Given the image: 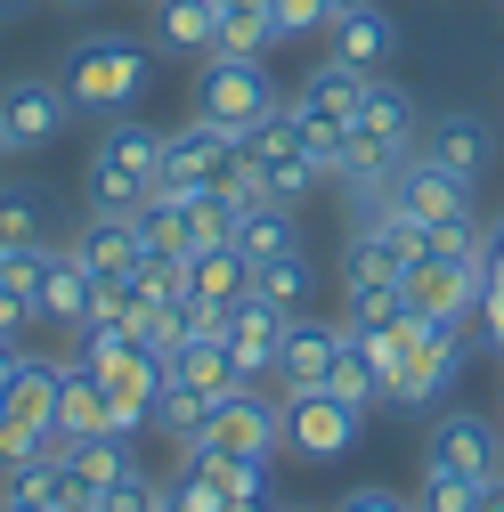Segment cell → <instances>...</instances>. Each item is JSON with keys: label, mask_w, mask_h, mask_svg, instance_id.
I'll return each instance as SVG.
<instances>
[{"label": "cell", "mask_w": 504, "mask_h": 512, "mask_svg": "<svg viewBox=\"0 0 504 512\" xmlns=\"http://www.w3.org/2000/svg\"><path fill=\"white\" fill-rule=\"evenodd\" d=\"M147 512H179V496H171V480H155V504Z\"/></svg>", "instance_id": "41"}, {"label": "cell", "mask_w": 504, "mask_h": 512, "mask_svg": "<svg viewBox=\"0 0 504 512\" xmlns=\"http://www.w3.org/2000/svg\"><path fill=\"white\" fill-rule=\"evenodd\" d=\"M374 350V366H383V399L399 407H431L448 382L464 374V326H431V317H399L391 334H358Z\"/></svg>", "instance_id": "1"}, {"label": "cell", "mask_w": 504, "mask_h": 512, "mask_svg": "<svg viewBox=\"0 0 504 512\" xmlns=\"http://www.w3.org/2000/svg\"><path fill=\"white\" fill-rule=\"evenodd\" d=\"M391 49H399V25H391L383 9H374V0H366V9L326 17V57H342V66H358V74H374Z\"/></svg>", "instance_id": "13"}, {"label": "cell", "mask_w": 504, "mask_h": 512, "mask_svg": "<svg viewBox=\"0 0 504 512\" xmlns=\"http://www.w3.org/2000/svg\"><path fill=\"white\" fill-rule=\"evenodd\" d=\"M155 41L179 57H212L220 49V0H155Z\"/></svg>", "instance_id": "16"}, {"label": "cell", "mask_w": 504, "mask_h": 512, "mask_svg": "<svg viewBox=\"0 0 504 512\" xmlns=\"http://www.w3.org/2000/svg\"><path fill=\"white\" fill-rule=\"evenodd\" d=\"M399 317H407V293H399V285H358V293L342 301V326H350V334H391Z\"/></svg>", "instance_id": "26"}, {"label": "cell", "mask_w": 504, "mask_h": 512, "mask_svg": "<svg viewBox=\"0 0 504 512\" xmlns=\"http://www.w3.org/2000/svg\"><path fill=\"white\" fill-rule=\"evenodd\" d=\"M228 244L244 252L252 269L277 261V252H301V236H293V212H285V204H244V212H236V228H228Z\"/></svg>", "instance_id": "19"}, {"label": "cell", "mask_w": 504, "mask_h": 512, "mask_svg": "<svg viewBox=\"0 0 504 512\" xmlns=\"http://www.w3.org/2000/svg\"><path fill=\"white\" fill-rule=\"evenodd\" d=\"M252 9H269V0H220V17H252Z\"/></svg>", "instance_id": "42"}, {"label": "cell", "mask_w": 504, "mask_h": 512, "mask_svg": "<svg viewBox=\"0 0 504 512\" xmlns=\"http://www.w3.org/2000/svg\"><path fill=\"white\" fill-rule=\"evenodd\" d=\"M171 496H179V512H228V488H220V472L204 456H187V472L171 480Z\"/></svg>", "instance_id": "30"}, {"label": "cell", "mask_w": 504, "mask_h": 512, "mask_svg": "<svg viewBox=\"0 0 504 512\" xmlns=\"http://www.w3.org/2000/svg\"><path fill=\"white\" fill-rule=\"evenodd\" d=\"M0 122H9L17 155H33L74 122V98H66V82H17V90H0Z\"/></svg>", "instance_id": "10"}, {"label": "cell", "mask_w": 504, "mask_h": 512, "mask_svg": "<svg viewBox=\"0 0 504 512\" xmlns=\"http://www.w3.org/2000/svg\"><path fill=\"white\" fill-rule=\"evenodd\" d=\"M423 155H439L448 171L480 179V171H488V155H496V131H488L480 114H439L431 131H423Z\"/></svg>", "instance_id": "14"}, {"label": "cell", "mask_w": 504, "mask_h": 512, "mask_svg": "<svg viewBox=\"0 0 504 512\" xmlns=\"http://www.w3.org/2000/svg\"><path fill=\"white\" fill-rule=\"evenodd\" d=\"M57 9H98V0H57Z\"/></svg>", "instance_id": "48"}, {"label": "cell", "mask_w": 504, "mask_h": 512, "mask_svg": "<svg viewBox=\"0 0 504 512\" xmlns=\"http://www.w3.org/2000/svg\"><path fill=\"white\" fill-rule=\"evenodd\" d=\"M423 472H431V480H472V488H488V480L504 472L496 423H488V415H439L431 439H423Z\"/></svg>", "instance_id": "6"}, {"label": "cell", "mask_w": 504, "mask_h": 512, "mask_svg": "<svg viewBox=\"0 0 504 512\" xmlns=\"http://www.w3.org/2000/svg\"><path fill=\"white\" fill-rule=\"evenodd\" d=\"M66 252L90 277H139V261H147V252H139V220H106V212H90Z\"/></svg>", "instance_id": "12"}, {"label": "cell", "mask_w": 504, "mask_h": 512, "mask_svg": "<svg viewBox=\"0 0 504 512\" xmlns=\"http://www.w3.org/2000/svg\"><path fill=\"white\" fill-rule=\"evenodd\" d=\"M66 472L82 488H106V480L139 472V464H131V439H122V431H90V439H66Z\"/></svg>", "instance_id": "22"}, {"label": "cell", "mask_w": 504, "mask_h": 512, "mask_svg": "<svg viewBox=\"0 0 504 512\" xmlns=\"http://www.w3.org/2000/svg\"><path fill=\"white\" fill-rule=\"evenodd\" d=\"M139 252H147V261H187V228H179V204L171 196H155L139 212Z\"/></svg>", "instance_id": "28"}, {"label": "cell", "mask_w": 504, "mask_h": 512, "mask_svg": "<svg viewBox=\"0 0 504 512\" xmlns=\"http://www.w3.org/2000/svg\"><path fill=\"white\" fill-rule=\"evenodd\" d=\"M342 342H350L342 317H334V326H326V317H293V326H285V350H277V382H285V391H318Z\"/></svg>", "instance_id": "11"}, {"label": "cell", "mask_w": 504, "mask_h": 512, "mask_svg": "<svg viewBox=\"0 0 504 512\" xmlns=\"http://www.w3.org/2000/svg\"><path fill=\"white\" fill-rule=\"evenodd\" d=\"M358 407L350 399H334L326 382L318 391H285V447L293 456H309V464H334V456H350L358 447Z\"/></svg>", "instance_id": "8"}, {"label": "cell", "mask_w": 504, "mask_h": 512, "mask_svg": "<svg viewBox=\"0 0 504 512\" xmlns=\"http://www.w3.org/2000/svg\"><path fill=\"white\" fill-rule=\"evenodd\" d=\"M9 155H17V139H9V122H0V163H9Z\"/></svg>", "instance_id": "45"}, {"label": "cell", "mask_w": 504, "mask_h": 512, "mask_svg": "<svg viewBox=\"0 0 504 512\" xmlns=\"http://www.w3.org/2000/svg\"><path fill=\"white\" fill-rule=\"evenodd\" d=\"M472 512H504V472H496V480L480 488V504H472Z\"/></svg>", "instance_id": "38"}, {"label": "cell", "mask_w": 504, "mask_h": 512, "mask_svg": "<svg viewBox=\"0 0 504 512\" xmlns=\"http://www.w3.org/2000/svg\"><path fill=\"white\" fill-rule=\"evenodd\" d=\"M49 252H57V244H17V252H0V285L33 293V309H41V277H49Z\"/></svg>", "instance_id": "31"}, {"label": "cell", "mask_w": 504, "mask_h": 512, "mask_svg": "<svg viewBox=\"0 0 504 512\" xmlns=\"http://www.w3.org/2000/svg\"><path fill=\"white\" fill-rule=\"evenodd\" d=\"M480 334L504 350V269H496V277H488V293H480Z\"/></svg>", "instance_id": "37"}, {"label": "cell", "mask_w": 504, "mask_h": 512, "mask_svg": "<svg viewBox=\"0 0 504 512\" xmlns=\"http://www.w3.org/2000/svg\"><path fill=\"white\" fill-rule=\"evenodd\" d=\"M285 326H293V309H277V301H261V293H236V301H228V358H236L244 382L277 374Z\"/></svg>", "instance_id": "9"}, {"label": "cell", "mask_w": 504, "mask_h": 512, "mask_svg": "<svg viewBox=\"0 0 504 512\" xmlns=\"http://www.w3.org/2000/svg\"><path fill=\"white\" fill-rule=\"evenodd\" d=\"M25 326H41V309H33V293H17V285H0V342H25Z\"/></svg>", "instance_id": "34"}, {"label": "cell", "mask_w": 504, "mask_h": 512, "mask_svg": "<svg viewBox=\"0 0 504 512\" xmlns=\"http://www.w3.org/2000/svg\"><path fill=\"white\" fill-rule=\"evenodd\" d=\"M269 17H277V33L293 41V33H326L334 9H326V0H269Z\"/></svg>", "instance_id": "33"}, {"label": "cell", "mask_w": 504, "mask_h": 512, "mask_svg": "<svg viewBox=\"0 0 504 512\" xmlns=\"http://www.w3.org/2000/svg\"><path fill=\"white\" fill-rule=\"evenodd\" d=\"M155 163H163V131H147L139 114L106 122V139H98V155H90V179H82L90 212H106V220H139V212L155 204Z\"/></svg>", "instance_id": "3"}, {"label": "cell", "mask_w": 504, "mask_h": 512, "mask_svg": "<svg viewBox=\"0 0 504 512\" xmlns=\"http://www.w3.org/2000/svg\"><path fill=\"white\" fill-rule=\"evenodd\" d=\"M252 293L301 317V293H309V252H277V261H261V269H252Z\"/></svg>", "instance_id": "27"}, {"label": "cell", "mask_w": 504, "mask_h": 512, "mask_svg": "<svg viewBox=\"0 0 504 512\" xmlns=\"http://www.w3.org/2000/svg\"><path fill=\"white\" fill-rule=\"evenodd\" d=\"M90 285H98V277L74 261L66 244H57V252H49V277H41V317H49V326H74V334H82V326H90Z\"/></svg>", "instance_id": "18"}, {"label": "cell", "mask_w": 504, "mask_h": 512, "mask_svg": "<svg viewBox=\"0 0 504 512\" xmlns=\"http://www.w3.org/2000/svg\"><path fill=\"white\" fill-rule=\"evenodd\" d=\"M25 9H33V0H0V17H25Z\"/></svg>", "instance_id": "46"}, {"label": "cell", "mask_w": 504, "mask_h": 512, "mask_svg": "<svg viewBox=\"0 0 504 512\" xmlns=\"http://www.w3.org/2000/svg\"><path fill=\"white\" fill-rule=\"evenodd\" d=\"M57 431H66V439L106 431V382L90 374V358H66V366H57Z\"/></svg>", "instance_id": "17"}, {"label": "cell", "mask_w": 504, "mask_h": 512, "mask_svg": "<svg viewBox=\"0 0 504 512\" xmlns=\"http://www.w3.org/2000/svg\"><path fill=\"white\" fill-rule=\"evenodd\" d=\"M326 9H334V17H342V9H366V0H326Z\"/></svg>", "instance_id": "47"}, {"label": "cell", "mask_w": 504, "mask_h": 512, "mask_svg": "<svg viewBox=\"0 0 504 512\" xmlns=\"http://www.w3.org/2000/svg\"><path fill=\"white\" fill-rule=\"evenodd\" d=\"M285 447V399H261L252 382H228V391L212 399V415H204V431H196V447L187 456H220V464H269ZM179 456V464H187Z\"/></svg>", "instance_id": "4"}, {"label": "cell", "mask_w": 504, "mask_h": 512, "mask_svg": "<svg viewBox=\"0 0 504 512\" xmlns=\"http://www.w3.org/2000/svg\"><path fill=\"white\" fill-rule=\"evenodd\" d=\"M147 504H155V480L147 472H122V480L98 488V512H147Z\"/></svg>", "instance_id": "32"}, {"label": "cell", "mask_w": 504, "mask_h": 512, "mask_svg": "<svg viewBox=\"0 0 504 512\" xmlns=\"http://www.w3.org/2000/svg\"><path fill=\"white\" fill-rule=\"evenodd\" d=\"M17 366H25V350H17V342H0V391H9V374H17Z\"/></svg>", "instance_id": "39"}, {"label": "cell", "mask_w": 504, "mask_h": 512, "mask_svg": "<svg viewBox=\"0 0 504 512\" xmlns=\"http://www.w3.org/2000/svg\"><path fill=\"white\" fill-rule=\"evenodd\" d=\"M285 98H277V82H269V66L261 57H204V90H196V114L204 122H220V131H252L261 114H277Z\"/></svg>", "instance_id": "5"}, {"label": "cell", "mask_w": 504, "mask_h": 512, "mask_svg": "<svg viewBox=\"0 0 504 512\" xmlns=\"http://www.w3.org/2000/svg\"><path fill=\"white\" fill-rule=\"evenodd\" d=\"M0 512H49V504H25V496H9V488H0Z\"/></svg>", "instance_id": "43"}, {"label": "cell", "mask_w": 504, "mask_h": 512, "mask_svg": "<svg viewBox=\"0 0 504 512\" xmlns=\"http://www.w3.org/2000/svg\"><path fill=\"white\" fill-rule=\"evenodd\" d=\"M57 82H66L74 114L122 122V114H139V98L155 90V57L139 41H122V33H82L66 49V66H57Z\"/></svg>", "instance_id": "2"}, {"label": "cell", "mask_w": 504, "mask_h": 512, "mask_svg": "<svg viewBox=\"0 0 504 512\" xmlns=\"http://www.w3.org/2000/svg\"><path fill=\"white\" fill-rule=\"evenodd\" d=\"M488 269H504V220L488 228Z\"/></svg>", "instance_id": "40"}, {"label": "cell", "mask_w": 504, "mask_h": 512, "mask_svg": "<svg viewBox=\"0 0 504 512\" xmlns=\"http://www.w3.org/2000/svg\"><path fill=\"white\" fill-rule=\"evenodd\" d=\"M415 512H423V504H415Z\"/></svg>", "instance_id": "49"}, {"label": "cell", "mask_w": 504, "mask_h": 512, "mask_svg": "<svg viewBox=\"0 0 504 512\" xmlns=\"http://www.w3.org/2000/svg\"><path fill=\"white\" fill-rule=\"evenodd\" d=\"M17 244H49V204H41V187H25V179L0 187V252H17Z\"/></svg>", "instance_id": "25"}, {"label": "cell", "mask_w": 504, "mask_h": 512, "mask_svg": "<svg viewBox=\"0 0 504 512\" xmlns=\"http://www.w3.org/2000/svg\"><path fill=\"white\" fill-rule=\"evenodd\" d=\"M204 415H212V391H187V382H171L163 374V391H155V431H171V447L187 456V447H196V431H204Z\"/></svg>", "instance_id": "24"}, {"label": "cell", "mask_w": 504, "mask_h": 512, "mask_svg": "<svg viewBox=\"0 0 504 512\" xmlns=\"http://www.w3.org/2000/svg\"><path fill=\"white\" fill-rule=\"evenodd\" d=\"M334 512H415V504H407V496H391V488H350Z\"/></svg>", "instance_id": "36"}, {"label": "cell", "mask_w": 504, "mask_h": 512, "mask_svg": "<svg viewBox=\"0 0 504 512\" xmlns=\"http://www.w3.org/2000/svg\"><path fill=\"white\" fill-rule=\"evenodd\" d=\"M342 334H350V326H342ZM326 391H334V399H350L358 415H366L374 399H383V366H374V350H366L358 334L334 350V366H326Z\"/></svg>", "instance_id": "23"}, {"label": "cell", "mask_w": 504, "mask_h": 512, "mask_svg": "<svg viewBox=\"0 0 504 512\" xmlns=\"http://www.w3.org/2000/svg\"><path fill=\"white\" fill-rule=\"evenodd\" d=\"M472 504H480L472 480H431V472H423V512H472Z\"/></svg>", "instance_id": "35"}, {"label": "cell", "mask_w": 504, "mask_h": 512, "mask_svg": "<svg viewBox=\"0 0 504 512\" xmlns=\"http://www.w3.org/2000/svg\"><path fill=\"white\" fill-rule=\"evenodd\" d=\"M163 374H171V382H187V391H212V399L228 391V382H244L220 334H179V342H171V358H163Z\"/></svg>", "instance_id": "15"}, {"label": "cell", "mask_w": 504, "mask_h": 512, "mask_svg": "<svg viewBox=\"0 0 504 512\" xmlns=\"http://www.w3.org/2000/svg\"><path fill=\"white\" fill-rule=\"evenodd\" d=\"M285 33H277V17L269 9H252V17H220V49L212 57H269Z\"/></svg>", "instance_id": "29"}, {"label": "cell", "mask_w": 504, "mask_h": 512, "mask_svg": "<svg viewBox=\"0 0 504 512\" xmlns=\"http://www.w3.org/2000/svg\"><path fill=\"white\" fill-rule=\"evenodd\" d=\"M228 512H269V504L261 496H228Z\"/></svg>", "instance_id": "44"}, {"label": "cell", "mask_w": 504, "mask_h": 512, "mask_svg": "<svg viewBox=\"0 0 504 512\" xmlns=\"http://www.w3.org/2000/svg\"><path fill=\"white\" fill-rule=\"evenodd\" d=\"M383 204H399L407 220H423V228H439V220H480V204H472V179L464 171H448L439 155H407L399 171H391V196Z\"/></svg>", "instance_id": "7"}, {"label": "cell", "mask_w": 504, "mask_h": 512, "mask_svg": "<svg viewBox=\"0 0 504 512\" xmlns=\"http://www.w3.org/2000/svg\"><path fill=\"white\" fill-rule=\"evenodd\" d=\"M0 415H17V423H33V431H49V423H57V366L25 358V366L9 374V391H0Z\"/></svg>", "instance_id": "21"}, {"label": "cell", "mask_w": 504, "mask_h": 512, "mask_svg": "<svg viewBox=\"0 0 504 512\" xmlns=\"http://www.w3.org/2000/svg\"><path fill=\"white\" fill-rule=\"evenodd\" d=\"M187 285H196V301H236V293H252V261L236 244H204V252H187Z\"/></svg>", "instance_id": "20"}]
</instances>
